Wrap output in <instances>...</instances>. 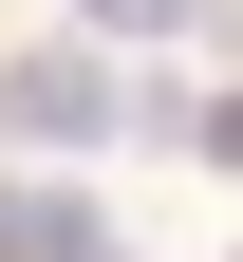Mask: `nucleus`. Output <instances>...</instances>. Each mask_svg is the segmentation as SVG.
I'll return each mask as SVG.
<instances>
[{
    "mask_svg": "<svg viewBox=\"0 0 243 262\" xmlns=\"http://www.w3.org/2000/svg\"><path fill=\"white\" fill-rule=\"evenodd\" d=\"M131 113H150V94H131V56H94V38L0 56V150H56V169H75V150H113Z\"/></svg>",
    "mask_w": 243,
    "mask_h": 262,
    "instance_id": "obj_1",
    "label": "nucleus"
},
{
    "mask_svg": "<svg viewBox=\"0 0 243 262\" xmlns=\"http://www.w3.org/2000/svg\"><path fill=\"white\" fill-rule=\"evenodd\" d=\"M0 262H131L94 187H0Z\"/></svg>",
    "mask_w": 243,
    "mask_h": 262,
    "instance_id": "obj_2",
    "label": "nucleus"
},
{
    "mask_svg": "<svg viewBox=\"0 0 243 262\" xmlns=\"http://www.w3.org/2000/svg\"><path fill=\"white\" fill-rule=\"evenodd\" d=\"M94 38H206V0H75Z\"/></svg>",
    "mask_w": 243,
    "mask_h": 262,
    "instance_id": "obj_3",
    "label": "nucleus"
},
{
    "mask_svg": "<svg viewBox=\"0 0 243 262\" xmlns=\"http://www.w3.org/2000/svg\"><path fill=\"white\" fill-rule=\"evenodd\" d=\"M187 150H206V169H243V94H206V113H187Z\"/></svg>",
    "mask_w": 243,
    "mask_h": 262,
    "instance_id": "obj_4",
    "label": "nucleus"
},
{
    "mask_svg": "<svg viewBox=\"0 0 243 262\" xmlns=\"http://www.w3.org/2000/svg\"><path fill=\"white\" fill-rule=\"evenodd\" d=\"M206 38H225V56H243V0H206Z\"/></svg>",
    "mask_w": 243,
    "mask_h": 262,
    "instance_id": "obj_5",
    "label": "nucleus"
}]
</instances>
